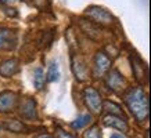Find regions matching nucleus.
Instances as JSON below:
<instances>
[{
  "label": "nucleus",
  "mask_w": 151,
  "mask_h": 138,
  "mask_svg": "<svg viewBox=\"0 0 151 138\" xmlns=\"http://www.w3.org/2000/svg\"><path fill=\"white\" fill-rule=\"evenodd\" d=\"M57 138H76V137H73L72 134L67 133V131H64V130L58 129V131H57Z\"/></svg>",
  "instance_id": "4be33fe9"
},
{
  "label": "nucleus",
  "mask_w": 151,
  "mask_h": 138,
  "mask_svg": "<svg viewBox=\"0 0 151 138\" xmlns=\"http://www.w3.org/2000/svg\"><path fill=\"white\" fill-rule=\"evenodd\" d=\"M107 86L114 92H121L126 88V80L116 69H111L107 75Z\"/></svg>",
  "instance_id": "39448f33"
},
{
  "label": "nucleus",
  "mask_w": 151,
  "mask_h": 138,
  "mask_svg": "<svg viewBox=\"0 0 151 138\" xmlns=\"http://www.w3.org/2000/svg\"><path fill=\"white\" fill-rule=\"evenodd\" d=\"M90 120H92V116L90 115H82V116H79L76 120H73L72 123H71V127L75 130H79V129H82V127H85L86 124L90 123Z\"/></svg>",
  "instance_id": "6ab92c4d"
},
{
  "label": "nucleus",
  "mask_w": 151,
  "mask_h": 138,
  "mask_svg": "<svg viewBox=\"0 0 151 138\" xmlns=\"http://www.w3.org/2000/svg\"><path fill=\"white\" fill-rule=\"evenodd\" d=\"M6 1H7V3H14L15 0H6Z\"/></svg>",
  "instance_id": "393cba45"
},
{
  "label": "nucleus",
  "mask_w": 151,
  "mask_h": 138,
  "mask_svg": "<svg viewBox=\"0 0 151 138\" xmlns=\"http://www.w3.org/2000/svg\"><path fill=\"white\" fill-rule=\"evenodd\" d=\"M104 124L107 127H112V129H116L119 131H124V133L129 130L128 123L119 116H114V115L107 116V117H104Z\"/></svg>",
  "instance_id": "f8f14e48"
},
{
  "label": "nucleus",
  "mask_w": 151,
  "mask_h": 138,
  "mask_svg": "<svg viewBox=\"0 0 151 138\" xmlns=\"http://www.w3.org/2000/svg\"><path fill=\"white\" fill-rule=\"evenodd\" d=\"M33 7L36 9H40V10H46L49 9V0H28Z\"/></svg>",
  "instance_id": "412c9836"
},
{
  "label": "nucleus",
  "mask_w": 151,
  "mask_h": 138,
  "mask_svg": "<svg viewBox=\"0 0 151 138\" xmlns=\"http://www.w3.org/2000/svg\"><path fill=\"white\" fill-rule=\"evenodd\" d=\"M17 94L13 91H3L0 92V112L1 113H7L15 109L17 106Z\"/></svg>",
  "instance_id": "1a4fd4ad"
},
{
  "label": "nucleus",
  "mask_w": 151,
  "mask_h": 138,
  "mask_svg": "<svg viewBox=\"0 0 151 138\" xmlns=\"http://www.w3.org/2000/svg\"><path fill=\"white\" fill-rule=\"evenodd\" d=\"M83 98H85V102H86L87 108L90 109V112L94 115H100L103 110V100H101L100 94L93 87H87L83 91Z\"/></svg>",
  "instance_id": "7ed1b4c3"
},
{
  "label": "nucleus",
  "mask_w": 151,
  "mask_h": 138,
  "mask_svg": "<svg viewBox=\"0 0 151 138\" xmlns=\"http://www.w3.org/2000/svg\"><path fill=\"white\" fill-rule=\"evenodd\" d=\"M19 72V61L15 58L7 60L0 64V76L3 78H11Z\"/></svg>",
  "instance_id": "9b49d317"
},
{
  "label": "nucleus",
  "mask_w": 151,
  "mask_h": 138,
  "mask_svg": "<svg viewBox=\"0 0 151 138\" xmlns=\"http://www.w3.org/2000/svg\"><path fill=\"white\" fill-rule=\"evenodd\" d=\"M36 138H54V137H51L50 134H40V135H37Z\"/></svg>",
  "instance_id": "b1692460"
},
{
  "label": "nucleus",
  "mask_w": 151,
  "mask_h": 138,
  "mask_svg": "<svg viewBox=\"0 0 151 138\" xmlns=\"http://www.w3.org/2000/svg\"><path fill=\"white\" fill-rule=\"evenodd\" d=\"M103 105H104V108L108 110V112H110L111 115L119 116V117H122V116H124V112H122V109H121V106L116 105L115 102L104 101V102H103Z\"/></svg>",
  "instance_id": "dca6fc26"
},
{
  "label": "nucleus",
  "mask_w": 151,
  "mask_h": 138,
  "mask_svg": "<svg viewBox=\"0 0 151 138\" xmlns=\"http://www.w3.org/2000/svg\"><path fill=\"white\" fill-rule=\"evenodd\" d=\"M19 115L24 119L33 120L37 119V110H36V102L31 97H25L21 104H19Z\"/></svg>",
  "instance_id": "0eeeda50"
},
{
  "label": "nucleus",
  "mask_w": 151,
  "mask_h": 138,
  "mask_svg": "<svg viewBox=\"0 0 151 138\" xmlns=\"http://www.w3.org/2000/svg\"><path fill=\"white\" fill-rule=\"evenodd\" d=\"M86 15L92 19L93 23L96 25H103V26H108L114 22V18L107 10L97 7V6H92L86 10Z\"/></svg>",
  "instance_id": "f03ea898"
},
{
  "label": "nucleus",
  "mask_w": 151,
  "mask_h": 138,
  "mask_svg": "<svg viewBox=\"0 0 151 138\" xmlns=\"http://www.w3.org/2000/svg\"><path fill=\"white\" fill-rule=\"evenodd\" d=\"M110 66H111V58L105 53L99 51L96 57H94V76L96 78H103L110 70Z\"/></svg>",
  "instance_id": "423d86ee"
},
{
  "label": "nucleus",
  "mask_w": 151,
  "mask_h": 138,
  "mask_svg": "<svg viewBox=\"0 0 151 138\" xmlns=\"http://www.w3.org/2000/svg\"><path fill=\"white\" fill-rule=\"evenodd\" d=\"M83 138H101V134H100V129H99V126H93L90 129L87 130Z\"/></svg>",
  "instance_id": "aec40b11"
},
{
  "label": "nucleus",
  "mask_w": 151,
  "mask_h": 138,
  "mask_svg": "<svg viewBox=\"0 0 151 138\" xmlns=\"http://www.w3.org/2000/svg\"><path fill=\"white\" fill-rule=\"evenodd\" d=\"M17 32L13 29H7L3 28L0 29V50L4 51H11L17 46Z\"/></svg>",
  "instance_id": "20e7f679"
},
{
  "label": "nucleus",
  "mask_w": 151,
  "mask_h": 138,
  "mask_svg": "<svg viewBox=\"0 0 151 138\" xmlns=\"http://www.w3.org/2000/svg\"><path fill=\"white\" fill-rule=\"evenodd\" d=\"M33 84L37 90H42L45 86V72L40 68H36L33 72Z\"/></svg>",
  "instance_id": "2eb2a0df"
},
{
  "label": "nucleus",
  "mask_w": 151,
  "mask_h": 138,
  "mask_svg": "<svg viewBox=\"0 0 151 138\" xmlns=\"http://www.w3.org/2000/svg\"><path fill=\"white\" fill-rule=\"evenodd\" d=\"M125 104L132 112V115L136 117L137 122H144L150 113V105H148V95L143 91L140 87L128 88L125 92Z\"/></svg>",
  "instance_id": "f257e3e1"
},
{
  "label": "nucleus",
  "mask_w": 151,
  "mask_h": 138,
  "mask_svg": "<svg viewBox=\"0 0 151 138\" xmlns=\"http://www.w3.org/2000/svg\"><path fill=\"white\" fill-rule=\"evenodd\" d=\"M72 70H73L75 78L78 79L79 82H85L87 79V76H89V70H87L86 62H85L83 58L79 57V55H75L72 58Z\"/></svg>",
  "instance_id": "9d476101"
},
{
  "label": "nucleus",
  "mask_w": 151,
  "mask_h": 138,
  "mask_svg": "<svg viewBox=\"0 0 151 138\" xmlns=\"http://www.w3.org/2000/svg\"><path fill=\"white\" fill-rule=\"evenodd\" d=\"M60 79V68L57 62H51L47 70V80L49 82H57Z\"/></svg>",
  "instance_id": "f3484780"
},
{
  "label": "nucleus",
  "mask_w": 151,
  "mask_h": 138,
  "mask_svg": "<svg viewBox=\"0 0 151 138\" xmlns=\"http://www.w3.org/2000/svg\"><path fill=\"white\" fill-rule=\"evenodd\" d=\"M4 127L9 131H13V133H29L31 131V127H28L22 122H19V120H9L7 123L4 124Z\"/></svg>",
  "instance_id": "4468645a"
},
{
  "label": "nucleus",
  "mask_w": 151,
  "mask_h": 138,
  "mask_svg": "<svg viewBox=\"0 0 151 138\" xmlns=\"http://www.w3.org/2000/svg\"><path fill=\"white\" fill-rule=\"evenodd\" d=\"M79 25L81 29L86 33L89 37H92L93 40H97L100 37V28L96 23H93L92 21H86V19H79Z\"/></svg>",
  "instance_id": "ddd939ff"
},
{
  "label": "nucleus",
  "mask_w": 151,
  "mask_h": 138,
  "mask_svg": "<svg viewBox=\"0 0 151 138\" xmlns=\"http://www.w3.org/2000/svg\"><path fill=\"white\" fill-rule=\"evenodd\" d=\"M130 61H132V69H133V75L139 83H147V66L146 64L142 61L140 57H137L136 54H133L130 57Z\"/></svg>",
  "instance_id": "6e6552de"
},
{
  "label": "nucleus",
  "mask_w": 151,
  "mask_h": 138,
  "mask_svg": "<svg viewBox=\"0 0 151 138\" xmlns=\"http://www.w3.org/2000/svg\"><path fill=\"white\" fill-rule=\"evenodd\" d=\"M110 138H125V137L122 135V134H116V133H115V134H111Z\"/></svg>",
  "instance_id": "5701e85b"
},
{
  "label": "nucleus",
  "mask_w": 151,
  "mask_h": 138,
  "mask_svg": "<svg viewBox=\"0 0 151 138\" xmlns=\"http://www.w3.org/2000/svg\"><path fill=\"white\" fill-rule=\"evenodd\" d=\"M53 39H54V31H46V32L42 33V37L39 39V43H40L42 48H47L53 43Z\"/></svg>",
  "instance_id": "a211bd4d"
}]
</instances>
